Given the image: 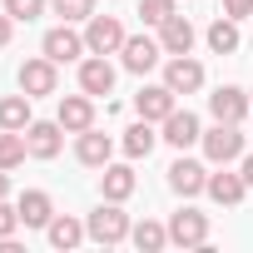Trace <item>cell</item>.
<instances>
[{"label": "cell", "instance_id": "obj_32", "mask_svg": "<svg viewBox=\"0 0 253 253\" xmlns=\"http://www.w3.org/2000/svg\"><path fill=\"white\" fill-rule=\"evenodd\" d=\"M10 30H15V20H10L5 10H0V50H5V45H10Z\"/></svg>", "mask_w": 253, "mask_h": 253}, {"label": "cell", "instance_id": "obj_11", "mask_svg": "<svg viewBox=\"0 0 253 253\" xmlns=\"http://www.w3.org/2000/svg\"><path fill=\"white\" fill-rule=\"evenodd\" d=\"M55 119L65 124V134H84V129H94V94H65L60 99V109H55Z\"/></svg>", "mask_w": 253, "mask_h": 253}, {"label": "cell", "instance_id": "obj_8", "mask_svg": "<svg viewBox=\"0 0 253 253\" xmlns=\"http://www.w3.org/2000/svg\"><path fill=\"white\" fill-rule=\"evenodd\" d=\"M25 144H30V159H55L65 149V124L60 119H30Z\"/></svg>", "mask_w": 253, "mask_h": 253}, {"label": "cell", "instance_id": "obj_10", "mask_svg": "<svg viewBox=\"0 0 253 253\" xmlns=\"http://www.w3.org/2000/svg\"><path fill=\"white\" fill-rule=\"evenodd\" d=\"M164 84H169L174 94H199V89H204V65H199L194 55H169Z\"/></svg>", "mask_w": 253, "mask_h": 253}, {"label": "cell", "instance_id": "obj_9", "mask_svg": "<svg viewBox=\"0 0 253 253\" xmlns=\"http://www.w3.org/2000/svg\"><path fill=\"white\" fill-rule=\"evenodd\" d=\"M159 60H164V45L149 40V35H129V40H124V50H119V65L129 70V75H149Z\"/></svg>", "mask_w": 253, "mask_h": 253}, {"label": "cell", "instance_id": "obj_29", "mask_svg": "<svg viewBox=\"0 0 253 253\" xmlns=\"http://www.w3.org/2000/svg\"><path fill=\"white\" fill-rule=\"evenodd\" d=\"M50 10L75 25V20H89V15H94V0H50Z\"/></svg>", "mask_w": 253, "mask_h": 253}, {"label": "cell", "instance_id": "obj_14", "mask_svg": "<svg viewBox=\"0 0 253 253\" xmlns=\"http://www.w3.org/2000/svg\"><path fill=\"white\" fill-rule=\"evenodd\" d=\"M159 139H164V144H174V149L184 154L189 144H199V139H204V124H199V114H194V109H174V114L164 119V134H159Z\"/></svg>", "mask_w": 253, "mask_h": 253}, {"label": "cell", "instance_id": "obj_7", "mask_svg": "<svg viewBox=\"0 0 253 253\" xmlns=\"http://www.w3.org/2000/svg\"><path fill=\"white\" fill-rule=\"evenodd\" d=\"M248 109H253V99H248L238 84H218V89L209 94V114H213L218 124H243Z\"/></svg>", "mask_w": 253, "mask_h": 253}, {"label": "cell", "instance_id": "obj_34", "mask_svg": "<svg viewBox=\"0 0 253 253\" xmlns=\"http://www.w3.org/2000/svg\"><path fill=\"white\" fill-rule=\"evenodd\" d=\"M0 199H10V169H0Z\"/></svg>", "mask_w": 253, "mask_h": 253}, {"label": "cell", "instance_id": "obj_16", "mask_svg": "<svg viewBox=\"0 0 253 253\" xmlns=\"http://www.w3.org/2000/svg\"><path fill=\"white\" fill-rule=\"evenodd\" d=\"M80 89L94 94V99L114 89V65H109V55H84V60H80Z\"/></svg>", "mask_w": 253, "mask_h": 253}, {"label": "cell", "instance_id": "obj_3", "mask_svg": "<svg viewBox=\"0 0 253 253\" xmlns=\"http://www.w3.org/2000/svg\"><path fill=\"white\" fill-rule=\"evenodd\" d=\"M124 25H119V15H89L84 20V45H89V55H119L124 50Z\"/></svg>", "mask_w": 253, "mask_h": 253}, {"label": "cell", "instance_id": "obj_17", "mask_svg": "<svg viewBox=\"0 0 253 253\" xmlns=\"http://www.w3.org/2000/svg\"><path fill=\"white\" fill-rule=\"evenodd\" d=\"M218 209H233V204H243V194H248V184H243V174H228V164H218V174H209V189H204Z\"/></svg>", "mask_w": 253, "mask_h": 253}, {"label": "cell", "instance_id": "obj_5", "mask_svg": "<svg viewBox=\"0 0 253 253\" xmlns=\"http://www.w3.org/2000/svg\"><path fill=\"white\" fill-rule=\"evenodd\" d=\"M169 243H174V248H204V243H209V213L179 209V213L169 218Z\"/></svg>", "mask_w": 253, "mask_h": 253}, {"label": "cell", "instance_id": "obj_28", "mask_svg": "<svg viewBox=\"0 0 253 253\" xmlns=\"http://www.w3.org/2000/svg\"><path fill=\"white\" fill-rule=\"evenodd\" d=\"M45 10H50V0H5V15H10V20H25V25L40 20Z\"/></svg>", "mask_w": 253, "mask_h": 253}, {"label": "cell", "instance_id": "obj_22", "mask_svg": "<svg viewBox=\"0 0 253 253\" xmlns=\"http://www.w3.org/2000/svg\"><path fill=\"white\" fill-rule=\"evenodd\" d=\"M124 154H129V159H149L154 154V144H159V134H154V119H134L129 124V129H124Z\"/></svg>", "mask_w": 253, "mask_h": 253}, {"label": "cell", "instance_id": "obj_13", "mask_svg": "<svg viewBox=\"0 0 253 253\" xmlns=\"http://www.w3.org/2000/svg\"><path fill=\"white\" fill-rule=\"evenodd\" d=\"M169 189H174L179 199H194V194L209 189V169H204L199 159H184V154H179V159L169 164Z\"/></svg>", "mask_w": 253, "mask_h": 253}, {"label": "cell", "instance_id": "obj_36", "mask_svg": "<svg viewBox=\"0 0 253 253\" xmlns=\"http://www.w3.org/2000/svg\"><path fill=\"white\" fill-rule=\"evenodd\" d=\"M248 99H253V94H248Z\"/></svg>", "mask_w": 253, "mask_h": 253}, {"label": "cell", "instance_id": "obj_4", "mask_svg": "<svg viewBox=\"0 0 253 253\" xmlns=\"http://www.w3.org/2000/svg\"><path fill=\"white\" fill-rule=\"evenodd\" d=\"M40 55H50L55 65H75V60H84V55H89V45H84V35H80V30H70V20H65V25L45 30Z\"/></svg>", "mask_w": 253, "mask_h": 253}, {"label": "cell", "instance_id": "obj_33", "mask_svg": "<svg viewBox=\"0 0 253 253\" xmlns=\"http://www.w3.org/2000/svg\"><path fill=\"white\" fill-rule=\"evenodd\" d=\"M238 174H243V184L253 189V154H243V159H238Z\"/></svg>", "mask_w": 253, "mask_h": 253}, {"label": "cell", "instance_id": "obj_15", "mask_svg": "<svg viewBox=\"0 0 253 253\" xmlns=\"http://www.w3.org/2000/svg\"><path fill=\"white\" fill-rule=\"evenodd\" d=\"M139 189V179H134V164H104L99 169V199H109V204H124Z\"/></svg>", "mask_w": 253, "mask_h": 253}, {"label": "cell", "instance_id": "obj_12", "mask_svg": "<svg viewBox=\"0 0 253 253\" xmlns=\"http://www.w3.org/2000/svg\"><path fill=\"white\" fill-rule=\"evenodd\" d=\"M174 99H179V94H174L169 84H144V89L134 94V114H139V119H154V124H164V119L179 109Z\"/></svg>", "mask_w": 253, "mask_h": 253}, {"label": "cell", "instance_id": "obj_23", "mask_svg": "<svg viewBox=\"0 0 253 253\" xmlns=\"http://www.w3.org/2000/svg\"><path fill=\"white\" fill-rule=\"evenodd\" d=\"M30 119H35V114H30V94H25V89L0 99V129H20V134H25Z\"/></svg>", "mask_w": 253, "mask_h": 253}, {"label": "cell", "instance_id": "obj_31", "mask_svg": "<svg viewBox=\"0 0 253 253\" xmlns=\"http://www.w3.org/2000/svg\"><path fill=\"white\" fill-rule=\"evenodd\" d=\"M223 15L228 20H248L253 15V0H223Z\"/></svg>", "mask_w": 253, "mask_h": 253}, {"label": "cell", "instance_id": "obj_27", "mask_svg": "<svg viewBox=\"0 0 253 253\" xmlns=\"http://www.w3.org/2000/svg\"><path fill=\"white\" fill-rule=\"evenodd\" d=\"M169 15H179V0H139V20H144V25L159 30Z\"/></svg>", "mask_w": 253, "mask_h": 253}, {"label": "cell", "instance_id": "obj_1", "mask_svg": "<svg viewBox=\"0 0 253 253\" xmlns=\"http://www.w3.org/2000/svg\"><path fill=\"white\" fill-rule=\"evenodd\" d=\"M199 144H204V159H209V164H238L248 134H243V124H218V119H213V129H204Z\"/></svg>", "mask_w": 253, "mask_h": 253}, {"label": "cell", "instance_id": "obj_20", "mask_svg": "<svg viewBox=\"0 0 253 253\" xmlns=\"http://www.w3.org/2000/svg\"><path fill=\"white\" fill-rule=\"evenodd\" d=\"M109 154H114V139H109V134H99V129H84V134L75 139V159H80L84 169H104V164H109Z\"/></svg>", "mask_w": 253, "mask_h": 253}, {"label": "cell", "instance_id": "obj_35", "mask_svg": "<svg viewBox=\"0 0 253 253\" xmlns=\"http://www.w3.org/2000/svg\"><path fill=\"white\" fill-rule=\"evenodd\" d=\"M248 134H253V124H248Z\"/></svg>", "mask_w": 253, "mask_h": 253}, {"label": "cell", "instance_id": "obj_18", "mask_svg": "<svg viewBox=\"0 0 253 253\" xmlns=\"http://www.w3.org/2000/svg\"><path fill=\"white\" fill-rule=\"evenodd\" d=\"M15 209H20V223L25 228H50V218H55V199L45 189H25L15 199Z\"/></svg>", "mask_w": 253, "mask_h": 253}, {"label": "cell", "instance_id": "obj_21", "mask_svg": "<svg viewBox=\"0 0 253 253\" xmlns=\"http://www.w3.org/2000/svg\"><path fill=\"white\" fill-rule=\"evenodd\" d=\"M45 238H50V248L70 253V248H80V243L89 238V228H84L75 213H55V218H50V228H45Z\"/></svg>", "mask_w": 253, "mask_h": 253}, {"label": "cell", "instance_id": "obj_19", "mask_svg": "<svg viewBox=\"0 0 253 253\" xmlns=\"http://www.w3.org/2000/svg\"><path fill=\"white\" fill-rule=\"evenodd\" d=\"M194 40H199V30L189 25V15H169V20L159 25V45H164V55H189Z\"/></svg>", "mask_w": 253, "mask_h": 253}, {"label": "cell", "instance_id": "obj_2", "mask_svg": "<svg viewBox=\"0 0 253 253\" xmlns=\"http://www.w3.org/2000/svg\"><path fill=\"white\" fill-rule=\"evenodd\" d=\"M84 228H89V243L114 248V243H124V238H129V228H134V223H129V213H124L119 204H109V199H104V204L84 218Z\"/></svg>", "mask_w": 253, "mask_h": 253}, {"label": "cell", "instance_id": "obj_30", "mask_svg": "<svg viewBox=\"0 0 253 253\" xmlns=\"http://www.w3.org/2000/svg\"><path fill=\"white\" fill-rule=\"evenodd\" d=\"M15 228H20V209L0 199V238H15Z\"/></svg>", "mask_w": 253, "mask_h": 253}, {"label": "cell", "instance_id": "obj_26", "mask_svg": "<svg viewBox=\"0 0 253 253\" xmlns=\"http://www.w3.org/2000/svg\"><path fill=\"white\" fill-rule=\"evenodd\" d=\"M30 159V144L20 129H0V169H20Z\"/></svg>", "mask_w": 253, "mask_h": 253}, {"label": "cell", "instance_id": "obj_6", "mask_svg": "<svg viewBox=\"0 0 253 253\" xmlns=\"http://www.w3.org/2000/svg\"><path fill=\"white\" fill-rule=\"evenodd\" d=\"M20 89H25L30 99H40V94H55V89H60V70H55V60H50V55H35V60H25V65H20Z\"/></svg>", "mask_w": 253, "mask_h": 253}, {"label": "cell", "instance_id": "obj_24", "mask_svg": "<svg viewBox=\"0 0 253 253\" xmlns=\"http://www.w3.org/2000/svg\"><path fill=\"white\" fill-rule=\"evenodd\" d=\"M204 40H209V50H213V55H233V50L243 45V35H238V20H228V15H218V20L209 25V35H204Z\"/></svg>", "mask_w": 253, "mask_h": 253}, {"label": "cell", "instance_id": "obj_25", "mask_svg": "<svg viewBox=\"0 0 253 253\" xmlns=\"http://www.w3.org/2000/svg\"><path fill=\"white\" fill-rule=\"evenodd\" d=\"M129 243H134L139 253H159V248H169V223L144 218V223H134V228H129Z\"/></svg>", "mask_w": 253, "mask_h": 253}]
</instances>
